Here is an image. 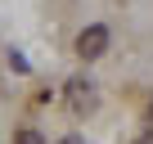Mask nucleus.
Masks as SVG:
<instances>
[{
  "instance_id": "nucleus-1",
  "label": "nucleus",
  "mask_w": 153,
  "mask_h": 144,
  "mask_svg": "<svg viewBox=\"0 0 153 144\" xmlns=\"http://www.w3.org/2000/svg\"><path fill=\"white\" fill-rule=\"evenodd\" d=\"M104 50H108V27H99V23L76 36V54H81V59H99Z\"/></svg>"
},
{
  "instance_id": "nucleus-3",
  "label": "nucleus",
  "mask_w": 153,
  "mask_h": 144,
  "mask_svg": "<svg viewBox=\"0 0 153 144\" xmlns=\"http://www.w3.org/2000/svg\"><path fill=\"white\" fill-rule=\"evenodd\" d=\"M14 144H45V140H41L36 131H18V135H14Z\"/></svg>"
},
{
  "instance_id": "nucleus-4",
  "label": "nucleus",
  "mask_w": 153,
  "mask_h": 144,
  "mask_svg": "<svg viewBox=\"0 0 153 144\" xmlns=\"http://www.w3.org/2000/svg\"><path fill=\"white\" fill-rule=\"evenodd\" d=\"M135 144H153V131H149V135H140V140H135Z\"/></svg>"
},
{
  "instance_id": "nucleus-2",
  "label": "nucleus",
  "mask_w": 153,
  "mask_h": 144,
  "mask_svg": "<svg viewBox=\"0 0 153 144\" xmlns=\"http://www.w3.org/2000/svg\"><path fill=\"white\" fill-rule=\"evenodd\" d=\"M68 86H72V104H76V108H90V99H95L90 81H81V77H76V81H68Z\"/></svg>"
},
{
  "instance_id": "nucleus-5",
  "label": "nucleus",
  "mask_w": 153,
  "mask_h": 144,
  "mask_svg": "<svg viewBox=\"0 0 153 144\" xmlns=\"http://www.w3.org/2000/svg\"><path fill=\"white\" fill-rule=\"evenodd\" d=\"M59 144H81V140H76V135H68V140H59Z\"/></svg>"
}]
</instances>
